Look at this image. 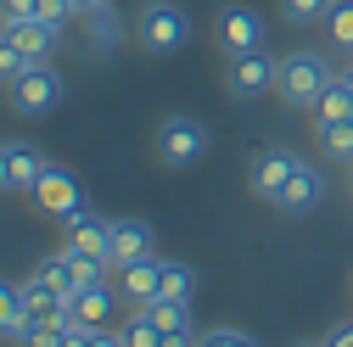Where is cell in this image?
I'll list each match as a JSON object with an SVG mask.
<instances>
[{
	"mask_svg": "<svg viewBox=\"0 0 353 347\" xmlns=\"http://www.w3.org/2000/svg\"><path fill=\"white\" fill-rule=\"evenodd\" d=\"M336 78V67L320 56V51H292V56H281V78H275V96L286 101V107H297V112H314V101H320V90Z\"/></svg>",
	"mask_w": 353,
	"mask_h": 347,
	"instance_id": "6da1fadb",
	"label": "cell"
},
{
	"mask_svg": "<svg viewBox=\"0 0 353 347\" xmlns=\"http://www.w3.org/2000/svg\"><path fill=\"white\" fill-rule=\"evenodd\" d=\"M191 34H196L191 12H185V6H174V0H152V6L135 17V39H141V51H157V56L191 45Z\"/></svg>",
	"mask_w": 353,
	"mask_h": 347,
	"instance_id": "7a4b0ae2",
	"label": "cell"
},
{
	"mask_svg": "<svg viewBox=\"0 0 353 347\" xmlns=\"http://www.w3.org/2000/svg\"><path fill=\"white\" fill-rule=\"evenodd\" d=\"M208 123L202 118H185V112H174L157 123V162L163 168H196L208 157Z\"/></svg>",
	"mask_w": 353,
	"mask_h": 347,
	"instance_id": "3957f363",
	"label": "cell"
},
{
	"mask_svg": "<svg viewBox=\"0 0 353 347\" xmlns=\"http://www.w3.org/2000/svg\"><path fill=\"white\" fill-rule=\"evenodd\" d=\"M213 39L225 56H241V51H263L270 39V23H263L252 6H219L213 12Z\"/></svg>",
	"mask_w": 353,
	"mask_h": 347,
	"instance_id": "277c9868",
	"label": "cell"
},
{
	"mask_svg": "<svg viewBox=\"0 0 353 347\" xmlns=\"http://www.w3.org/2000/svg\"><path fill=\"white\" fill-rule=\"evenodd\" d=\"M275 78H281V56H270V51H241V56H230V67H225V90H230L236 101H258V96L275 90Z\"/></svg>",
	"mask_w": 353,
	"mask_h": 347,
	"instance_id": "5b68a950",
	"label": "cell"
},
{
	"mask_svg": "<svg viewBox=\"0 0 353 347\" xmlns=\"http://www.w3.org/2000/svg\"><path fill=\"white\" fill-rule=\"evenodd\" d=\"M62 90H68V84H62V73L51 67V62H34L17 84H12V107L23 112V118H46V112H57V101H62Z\"/></svg>",
	"mask_w": 353,
	"mask_h": 347,
	"instance_id": "8992f818",
	"label": "cell"
},
{
	"mask_svg": "<svg viewBox=\"0 0 353 347\" xmlns=\"http://www.w3.org/2000/svg\"><path fill=\"white\" fill-rule=\"evenodd\" d=\"M320 196H325V174H320V162L297 157L292 180H286L281 196H275V213H286V219H303V213H314V207H320Z\"/></svg>",
	"mask_w": 353,
	"mask_h": 347,
	"instance_id": "52a82bcc",
	"label": "cell"
},
{
	"mask_svg": "<svg viewBox=\"0 0 353 347\" xmlns=\"http://www.w3.org/2000/svg\"><path fill=\"white\" fill-rule=\"evenodd\" d=\"M34 207L51 213V219H68V213L84 207V191H79V180L62 162H46V174H39V185H34Z\"/></svg>",
	"mask_w": 353,
	"mask_h": 347,
	"instance_id": "ba28073f",
	"label": "cell"
},
{
	"mask_svg": "<svg viewBox=\"0 0 353 347\" xmlns=\"http://www.w3.org/2000/svg\"><path fill=\"white\" fill-rule=\"evenodd\" d=\"M292 168H297V151H286V146H263V151L252 157V168H247L252 196H258V202H275L281 185L292 180Z\"/></svg>",
	"mask_w": 353,
	"mask_h": 347,
	"instance_id": "9c48e42d",
	"label": "cell"
},
{
	"mask_svg": "<svg viewBox=\"0 0 353 347\" xmlns=\"http://www.w3.org/2000/svg\"><path fill=\"white\" fill-rule=\"evenodd\" d=\"M141 314L163 330V347H185V341H196V325H191V297H152V302H141Z\"/></svg>",
	"mask_w": 353,
	"mask_h": 347,
	"instance_id": "30bf717a",
	"label": "cell"
},
{
	"mask_svg": "<svg viewBox=\"0 0 353 347\" xmlns=\"http://www.w3.org/2000/svg\"><path fill=\"white\" fill-rule=\"evenodd\" d=\"M62 246H73V252H101L107 264H112V219H101V213H90V207L68 213V219H62Z\"/></svg>",
	"mask_w": 353,
	"mask_h": 347,
	"instance_id": "8fae6325",
	"label": "cell"
},
{
	"mask_svg": "<svg viewBox=\"0 0 353 347\" xmlns=\"http://www.w3.org/2000/svg\"><path fill=\"white\" fill-rule=\"evenodd\" d=\"M0 34L12 39V45L28 56V62H51V51H57V28L46 23V17H23V23H0Z\"/></svg>",
	"mask_w": 353,
	"mask_h": 347,
	"instance_id": "7c38bea8",
	"label": "cell"
},
{
	"mask_svg": "<svg viewBox=\"0 0 353 347\" xmlns=\"http://www.w3.org/2000/svg\"><path fill=\"white\" fill-rule=\"evenodd\" d=\"M118 291L135 302V308H141V302H152V297L163 291V257L146 252V257H135V264H123V269H118Z\"/></svg>",
	"mask_w": 353,
	"mask_h": 347,
	"instance_id": "4fadbf2b",
	"label": "cell"
},
{
	"mask_svg": "<svg viewBox=\"0 0 353 347\" xmlns=\"http://www.w3.org/2000/svg\"><path fill=\"white\" fill-rule=\"evenodd\" d=\"M152 246H157V235H152L146 219H112V269H123V264H135V257H146Z\"/></svg>",
	"mask_w": 353,
	"mask_h": 347,
	"instance_id": "5bb4252c",
	"label": "cell"
},
{
	"mask_svg": "<svg viewBox=\"0 0 353 347\" xmlns=\"http://www.w3.org/2000/svg\"><path fill=\"white\" fill-rule=\"evenodd\" d=\"M68 314H73L79 325H107V319H112V291H107V280H101V286H73V291H68Z\"/></svg>",
	"mask_w": 353,
	"mask_h": 347,
	"instance_id": "9a60e30c",
	"label": "cell"
},
{
	"mask_svg": "<svg viewBox=\"0 0 353 347\" xmlns=\"http://www.w3.org/2000/svg\"><path fill=\"white\" fill-rule=\"evenodd\" d=\"M84 45H90V51H118L123 45V17L112 12V0H107V6H96L90 17H84Z\"/></svg>",
	"mask_w": 353,
	"mask_h": 347,
	"instance_id": "2e32d148",
	"label": "cell"
},
{
	"mask_svg": "<svg viewBox=\"0 0 353 347\" xmlns=\"http://www.w3.org/2000/svg\"><path fill=\"white\" fill-rule=\"evenodd\" d=\"M39 174H46V151H39V146H23V140H12V191L34 196Z\"/></svg>",
	"mask_w": 353,
	"mask_h": 347,
	"instance_id": "e0dca14e",
	"label": "cell"
},
{
	"mask_svg": "<svg viewBox=\"0 0 353 347\" xmlns=\"http://www.w3.org/2000/svg\"><path fill=\"white\" fill-rule=\"evenodd\" d=\"M336 118H353V84L336 73L325 90H320V101H314V123H336Z\"/></svg>",
	"mask_w": 353,
	"mask_h": 347,
	"instance_id": "ac0fdd59",
	"label": "cell"
},
{
	"mask_svg": "<svg viewBox=\"0 0 353 347\" xmlns=\"http://www.w3.org/2000/svg\"><path fill=\"white\" fill-rule=\"evenodd\" d=\"M320 135V151L336 157V162H353V118H336V123H314Z\"/></svg>",
	"mask_w": 353,
	"mask_h": 347,
	"instance_id": "d6986e66",
	"label": "cell"
},
{
	"mask_svg": "<svg viewBox=\"0 0 353 347\" xmlns=\"http://www.w3.org/2000/svg\"><path fill=\"white\" fill-rule=\"evenodd\" d=\"M331 6H336V0H281V17L292 28H308V23H325Z\"/></svg>",
	"mask_w": 353,
	"mask_h": 347,
	"instance_id": "ffe728a7",
	"label": "cell"
},
{
	"mask_svg": "<svg viewBox=\"0 0 353 347\" xmlns=\"http://www.w3.org/2000/svg\"><path fill=\"white\" fill-rule=\"evenodd\" d=\"M17 330H23V286L0 280V336L17 341Z\"/></svg>",
	"mask_w": 353,
	"mask_h": 347,
	"instance_id": "44dd1931",
	"label": "cell"
},
{
	"mask_svg": "<svg viewBox=\"0 0 353 347\" xmlns=\"http://www.w3.org/2000/svg\"><path fill=\"white\" fill-rule=\"evenodd\" d=\"M191 291H196V269L163 257V291H157V297H191Z\"/></svg>",
	"mask_w": 353,
	"mask_h": 347,
	"instance_id": "7402d4cb",
	"label": "cell"
},
{
	"mask_svg": "<svg viewBox=\"0 0 353 347\" xmlns=\"http://www.w3.org/2000/svg\"><path fill=\"white\" fill-rule=\"evenodd\" d=\"M325 34H331V45H336V51H353V0H336V6H331Z\"/></svg>",
	"mask_w": 353,
	"mask_h": 347,
	"instance_id": "603a6c76",
	"label": "cell"
},
{
	"mask_svg": "<svg viewBox=\"0 0 353 347\" xmlns=\"http://www.w3.org/2000/svg\"><path fill=\"white\" fill-rule=\"evenodd\" d=\"M28 67H34V62H28V56H23L17 45H12L6 34H0V90H12V84H17V78H23Z\"/></svg>",
	"mask_w": 353,
	"mask_h": 347,
	"instance_id": "cb8c5ba5",
	"label": "cell"
},
{
	"mask_svg": "<svg viewBox=\"0 0 353 347\" xmlns=\"http://www.w3.org/2000/svg\"><path fill=\"white\" fill-rule=\"evenodd\" d=\"M123 341H129V347H163V330H157V325H152V319L135 308V319L123 325Z\"/></svg>",
	"mask_w": 353,
	"mask_h": 347,
	"instance_id": "d4e9b609",
	"label": "cell"
},
{
	"mask_svg": "<svg viewBox=\"0 0 353 347\" xmlns=\"http://www.w3.org/2000/svg\"><path fill=\"white\" fill-rule=\"evenodd\" d=\"M196 341H202V347H252L258 336H252V330H241V325H213V330H208V336H196Z\"/></svg>",
	"mask_w": 353,
	"mask_h": 347,
	"instance_id": "484cf974",
	"label": "cell"
},
{
	"mask_svg": "<svg viewBox=\"0 0 353 347\" xmlns=\"http://www.w3.org/2000/svg\"><path fill=\"white\" fill-rule=\"evenodd\" d=\"M23 17H39V0H0V23H23Z\"/></svg>",
	"mask_w": 353,
	"mask_h": 347,
	"instance_id": "4316f807",
	"label": "cell"
},
{
	"mask_svg": "<svg viewBox=\"0 0 353 347\" xmlns=\"http://www.w3.org/2000/svg\"><path fill=\"white\" fill-rule=\"evenodd\" d=\"M39 17H46L57 34L68 28V17H73V6H68V0H39Z\"/></svg>",
	"mask_w": 353,
	"mask_h": 347,
	"instance_id": "83f0119b",
	"label": "cell"
},
{
	"mask_svg": "<svg viewBox=\"0 0 353 347\" xmlns=\"http://www.w3.org/2000/svg\"><path fill=\"white\" fill-rule=\"evenodd\" d=\"M320 341H325V347H353V319H336V325H331Z\"/></svg>",
	"mask_w": 353,
	"mask_h": 347,
	"instance_id": "f1b7e54d",
	"label": "cell"
},
{
	"mask_svg": "<svg viewBox=\"0 0 353 347\" xmlns=\"http://www.w3.org/2000/svg\"><path fill=\"white\" fill-rule=\"evenodd\" d=\"M6 191H12V146L0 140V196H6Z\"/></svg>",
	"mask_w": 353,
	"mask_h": 347,
	"instance_id": "f546056e",
	"label": "cell"
},
{
	"mask_svg": "<svg viewBox=\"0 0 353 347\" xmlns=\"http://www.w3.org/2000/svg\"><path fill=\"white\" fill-rule=\"evenodd\" d=\"M68 6H73V17H90L96 6H107V0H68Z\"/></svg>",
	"mask_w": 353,
	"mask_h": 347,
	"instance_id": "4dcf8cb0",
	"label": "cell"
},
{
	"mask_svg": "<svg viewBox=\"0 0 353 347\" xmlns=\"http://www.w3.org/2000/svg\"><path fill=\"white\" fill-rule=\"evenodd\" d=\"M347 185H353V162H347Z\"/></svg>",
	"mask_w": 353,
	"mask_h": 347,
	"instance_id": "1f68e13d",
	"label": "cell"
},
{
	"mask_svg": "<svg viewBox=\"0 0 353 347\" xmlns=\"http://www.w3.org/2000/svg\"><path fill=\"white\" fill-rule=\"evenodd\" d=\"M347 56H353V51H347Z\"/></svg>",
	"mask_w": 353,
	"mask_h": 347,
	"instance_id": "d6a6232c",
	"label": "cell"
}]
</instances>
